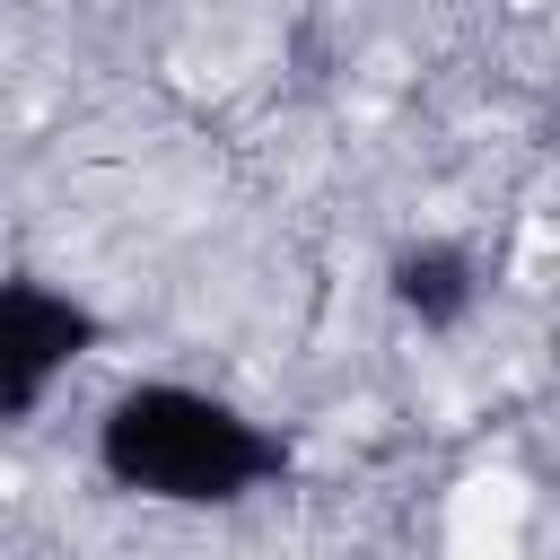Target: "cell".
Masks as SVG:
<instances>
[{
    "label": "cell",
    "mask_w": 560,
    "mask_h": 560,
    "mask_svg": "<svg viewBox=\"0 0 560 560\" xmlns=\"http://www.w3.org/2000/svg\"><path fill=\"white\" fill-rule=\"evenodd\" d=\"M96 464L114 490L131 499H166V508H236L254 490H271L289 472V438L262 429L254 411L201 394V385H175V376H149V385H122L96 420Z\"/></svg>",
    "instance_id": "obj_1"
},
{
    "label": "cell",
    "mask_w": 560,
    "mask_h": 560,
    "mask_svg": "<svg viewBox=\"0 0 560 560\" xmlns=\"http://www.w3.org/2000/svg\"><path fill=\"white\" fill-rule=\"evenodd\" d=\"M105 341V315L52 280L9 271L0 280V429H26L44 411V394Z\"/></svg>",
    "instance_id": "obj_2"
},
{
    "label": "cell",
    "mask_w": 560,
    "mask_h": 560,
    "mask_svg": "<svg viewBox=\"0 0 560 560\" xmlns=\"http://www.w3.org/2000/svg\"><path fill=\"white\" fill-rule=\"evenodd\" d=\"M385 289H394V306H402L420 332H455V324L481 306V262H472L464 236H411V245H394Z\"/></svg>",
    "instance_id": "obj_3"
}]
</instances>
